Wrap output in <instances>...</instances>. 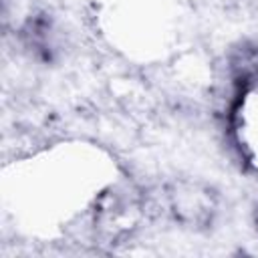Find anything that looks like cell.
Instances as JSON below:
<instances>
[{"label":"cell","mask_w":258,"mask_h":258,"mask_svg":"<svg viewBox=\"0 0 258 258\" xmlns=\"http://www.w3.org/2000/svg\"><path fill=\"white\" fill-rule=\"evenodd\" d=\"M171 210L183 222L189 224H204L212 218L214 204L208 191L196 185H177L171 194Z\"/></svg>","instance_id":"1"},{"label":"cell","mask_w":258,"mask_h":258,"mask_svg":"<svg viewBox=\"0 0 258 258\" xmlns=\"http://www.w3.org/2000/svg\"><path fill=\"white\" fill-rule=\"evenodd\" d=\"M256 224H258V210H256Z\"/></svg>","instance_id":"2"}]
</instances>
